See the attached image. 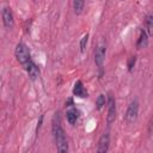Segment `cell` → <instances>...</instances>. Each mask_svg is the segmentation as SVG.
<instances>
[{
  "instance_id": "cell-1",
  "label": "cell",
  "mask_w": 153,
  "mask_h": 153,
  "mask_svg": "<svg viewBox=\"0 0 153 153\" xmlns=\"http://www.w3.org/2000/svg\"><path fill=\"white\" fill-rule=\"evenodd\" d=\"M51 123H53V126H51L53 135H54V139H55V142H56L57 151L61 152V153L68 152V142H67V137H66V134H65L59 112H56L54 115Z\"/></svg>"
},
{
  "instance_id": "cell-2",
  "label": "cell",
  "mask_w": 153,
  "mask_h": 153,
  "mask_svg": "<svg viewBox=\"0 0 153 153\" xmlns=\"http://www.w3.org/2000/svg\"><path fill=\"white\" fill-rule=\"evenodd\" d=\"M14 55H16V59L18 60V62L22 63L23 66H25L29 61H31L30 50H29V48H27L24 43H22V42L17 44L16 50H14Z\"/></svg>"
},
{
  "instance_id": "cell-3",
  "label": "cell",
  "mask_w": 153,
  "mask_h": 153,
  "mask_svg": "<svg viewBox=\"0 0 153 153\" xmlns=\"http://www.w3.org/2000/svg\"><path fill=\"white\" fill-rule=\"evenodd\" d=\"M137 115H139V102L135 99L133 102H130L128 109H127V112H126V121L128 123H133L136 118H137Z\"/></svg>"
},
{
  "instance_id": "cell-4",
  "label": "cell",
  "mask_w": 153,
  "mask_h": 153,
  "mask_svg": "<svg viewBox=\"0 0 153 153\" xmlns=\"http://www.w3.org/2000/svg\"><path fill=\"white\" fill-rule=\"evenodd\" d=\"M116 120V102L112 96L108 97V116H106V122L108 124H112Z\"/></svg>"
},
{
  "instance_id": "cell-5",
  "label": "cell",
  "mask_w": 153,
  "mask_h": 153,
  "mask_svg": "<svg viewBox=\"0 0 153 153\" xmlns=\"http://www.w3.org/2000/svg\"><path fill=\"white\" fill-rule=\"evenodd\" d=\"M105 51H106V48H105V44L103 43H99L96 48V53H94V62L97 65V67L99 69H102L103 67V63H104V59H105Z\"/></svg>"
},
{
  "instance_id": "cell-6",
  "label": "cell",
  "mask_w": 153,
  "mask_h": 153,
  "mask_svg": "<svg viewBox=\"0 0 153 153\" xmlns=\"http://www.w3.org/2000/svg\"><path fill=\"white\" fill-rule=\"evenodd\" d=\"M2 22H4L5 27H7V29H12L13 27L14 19H13V13H12L11 8L5 7L2 10Z\"/></svg>"
},
{
  "instance_id": "cell-7",
  "label": "cell",
  "mask_w": 153,
  "mask_h": 153,
  "mask_svg": "<svg viewBox=\"0 0 153 153\" xmlns=\"http://www.w3.org/2000/svg\"><path fill=\"white\" fill-rule=\"evenodd\" d=\"M109 145H110V135L109 133H104L99 141H98V147H97V152L98 153H105L109 149Z\"/></svg>"
},
{
  "instance_id": "cell-8",
  "label": "cell",
  "mask_w": 153,
  "mask_h": 153,
  "mask_svg": "<svg viewBox=\"0 0 153 153\" xmlns=\"http://www.w3.org/2000/svg\"><path fill=\"white\" fill-rule=\"evenodd\" d=\"M25 69H26V72H27V74H29V76H30V79L31 80H36L38 76H39V68L37 67V65L31 60V61H29L26 65H25Z\"/></svg>"
},
{
  "instance_id": "cell-9",
  "label": "cell",
  "mask_w": 153,
  "mask_h": 153,
  "mask_svg": "<svg viewBox=\"0 0 153 153\" xmlns=\"http://www.w3.org/2000/svg\"><path fill=\"white\" fill-rule=\"evenodd\" d=\"M73 94L76 96V97H80V98H85L87 97V91L85 90L82 82L80 80H78L75 84H74V87H73Z\"/></svg>"
},
{
  "instance_id": "cell-10",
  "label": "cell",
  "mask_w": 153,
  "mask_h": 153,
  "mask_svg": "<svg viewBox=\"0 0 153 153\" xmlns=\"http://www.w3.org/2000/svg\"><path fill=\"white\" fill-rule=\"evenodd\" d=\"M66 117H67V121L71 123V124H74L79 117V111L74 108V106H71V109L67 110L66 112Z\"/></svg>"
},
{
  "instance_id": "cell-11",
  "label": "cell",
  "mask_w": 153,
  "mask_h": 153,
  "mask_svg": "<svg viewBox=\"0 0 153 153\" xmlns=\"http://www.w3.org/2000/svg\"><path fill=\"white\" fill-rule=\"evenodd\" d=\"M148 44V38H147V33L143 29L140 30V36H139V39H137V43H136V47L137 48H145L146 45Z\"/></svg>"
},
{
  "instance_id": "cell-12",
  "label": "cell",
  "mask_w": 153,
  "mask_h": 153,
  "mask_svg": "<svg viewBox=\"0 0 153 153\" xmlns=\"http://www.w3.org/2000/svg\"><path fill=\"white\" fill-rule=\"evenodd\" d=\"M84 6H85V0H73V8L76 14H80L82 12Z\"/></svg>"
},
{
  "instance_id": "cell-13",
  "label": "cell",
  "mask_w": 153,
  "mask_h": 153,
  "mask_svg": "<svg viewBox=\"0 0 153 153\" xmlns=\"http://www.w3.org/2000/svg\"><path fill=\"white\" fill-rule=\"evenodd\" d=\"M105 103H106L105 96H104V94H99L98 98H97V100H96V106H97V109H98V110H102V108L105 105Z\"/></svg>"
},
{
  "instance_id": "cell-14",
  "label": "cell",
  "mask_w": 153,
  "mask_h": 153,
  "mask_svg": "<svg viewBox=\"0 0 153 153\" xmlns=\"http://www.w3.org/2000/svg\"><path fill=\"white\" fill-rule=\"evenodd\" d=\"M146 29L148 31V33H152V29H153V17L151 14H148L146 17Z\"/></svg>"
},
{
  "instance_id": "cell-15",
  "label": "cell",
  "mask_w": 153,
  "mask_h": 153,
  "mask_svg": "<svg viewBox=\"0 0 153 153\" xmlns=\"http://www.w3.org/2000/svg\"><path fill=\"white\" fill-rule=\"evenodd\" d=\"M87 41H88V35H84V37L81 38L80 41V51L84 53L85 51V48H86V44H87Z\"/></svg>"
},
{
  "instance_id": "cell-16",
  "label": "cell",
  "mask_w": 153,
  "mask_h": 153,
  "mask_svg": "<svg viewBox=\"0 0 153 153\" xmlns=\"http://www.w3.org/2000/svg\"><path fill=\"white\" fill-rule=\"evenodd\" d=\"M135 61H136V57H135V56H131V57L129 59V61H128V71H129V72L133 71V67L135 66Z\"/></svg>"
},
{
  "instance_id": "cell-17",
  "label": "cell",
  "mask_w": 153,
  "mask_h": 153,
  "mask_svg": "<svg viewBox=\"0 0 153 153\" xmlns=\"http://www.w3.org/2000/svg\"><path fill=\"white\" fill-rule=\"evenodd\" d=\"M122 1H123V0H122Z\"/></svg>"
}]
</instances>
